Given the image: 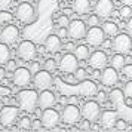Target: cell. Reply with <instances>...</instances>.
Masks as SVG:
<instances>
[{
    "mask_svg": "<svg viewBox=\"0 0 132 132\" xmlns=\"http://www.w3.org/2000/svg\"><path fill=\"white\" fill-rule=\"evenodd\" d=\"M19 117V108L15 105H6L0 111V123L5 128H12Z\"/></svg>",
    "mask_w": 132,
    "mask_h": 132,
    "instance_id": "obj_6",
    "label": "cell"
},
{
    "mask_svg": "<svg viewBox=\"0 0 132 132\" xmlns=\"http://www.w3.org/2000/svg\"><path fill=\"white\" fill-rule=\"evenodd\" d=\"M64 13H65V15H70V13H71V9H64Z\"/></svg>",
    "mask_w": 132,
    "mask_h": 132,
    "instance_id": "obj_51",
    "label": "cell"
},
{
    "mask_svg": "<svg viewBox=\"0 0 132 132\" xmlns=\"http://www.w3.org/2000/svg\"><path fill=\"white\" fill-rule=\"evenodd\" d=\"M37 52H39V54H43V52H46V49H45V46H40V48L37 49Z\"/></svg>",
    "mask_w": 132,
    "mask_h": 132,
    "instance_id": "obj_49",
    "label": "cell"
},
{
    "mask_svg": "<svg viewBox=\"0 0 132 132\" xmlns=\"http://www.w3.org/2000/svg\"><path fill=\"white\" fill-rule=\"evenodd\" d=\"M9 60H11V49H9V45L0 42V65H5Z\"/></svg>",
    "mask_w": 132,
    "mask_h": 132,
    "instance_id": "obj_25",
    "label": "cell"
},
{
    "mask_svg": "<svg viewBox=\"0 0 132 132\" xmlns=\"http://www.w3.org/2000/svg\"><path fill=\"white\" fill-rule=\"evenodd\" d=\"M56 104V96L52 90L49 89H43L40 94H37V107L45 110V108L54 107Z\"/></svg>",
    "mask_w": 132,
    "mask_h": 132,
    "instance_id": "obj_17",
    "label": "cell"
},
{
    "mask_svg": "<svg viewBox=\"0 0 132 132\" xmlns=\"http://www.w3.org/2000/svg\"><path fill=\"white\" fill-rule=\"evenodd\" d=\"M131 13H132V9H131V6H128V5H125V6H122V9L119 11L120 18H123V19L129 18V16H131Z\"/></svg>",
    "mask_w": 132,
    "mask_h": 132,
    "instance_id": "obj_30",
    "label": "cell"
},
{
    "mask_svg": "<svg viewBox=\"0 0 132 132\" xmlns=\"http://www.w3.org/2000/svg\"><path fill=\"white\" fill-rule=\"evenodd\" d=\"M5 73H6V68L0 65V79H3V77H5Z\"/></svg>",
    "mask_w": 132,
    "mask_h": 132,
    "instance_id": "obj_47",
    "label": "cell"
},
{
    "mask_svg": "<svg viewBox=\"0 0 132 132\" xmlns=\"http://www.w3.org/2000/svg\"><path fill=\"white\" fill-rule=\"evenodd\" d=\"M74 55H76V58L77 60H88V56H89V48L86 46V45H79L74 48Z\"/></svg>",
    "mask_w": 132,
    "mask_h": 132,
    "instance_id": "obj_26",
    "label": "cell"
},
{
    "mask_svg": "<svg viewBox=\"0 0 132 132\" xmlns=\"http://www.w3.org/2000/svg\"><path fill=\"white\" fill-rule=\"evenodd\" d=\"M85 39H86L88 45H90V46H101L102 42L105 40V34H104L102 28H100L98 25H94L89 30H86Z\"/></svg>",
    "mask_w": 132,
    "mask_h": 132,
    "instance_id": "obj_13",
    "label": "cell"
},
{
    "mask_svg": "<svg viewBox=\"0 0 132 132\" xmlns=\"http://www.w3.org/2000/svg\"><path fill=\"white\" fill-rule=\"evenodd\" d=\"M62 48V43H61V39L56 34H51V36L46 37L45 40V49L49 54H58Z\"/></svg>",
    "mask_w": 132,
    "mask_h": 132,
    "instance_id": "obj_22",
    "label": "cell"
},
{
    "mask_svg": "<svg viewBox=\"0 0 132 132\" xmlns=\"http://www.w3.org/2000/svg\"><path fill=\"white\" fill-rule=\"evenodd\" d=\"M40 120H37V122H34V123H31V126H34V128H40Z\"/></svg>",
    "mask_w": 132,
    "mask_h": 132,
    "instance_id": "obj_48",
    "label": "cell"
},
{
    "mask_svg": "<svg viewBox=\"0 0 132 132\" xmlns=\"http://www.w3.org/2000/svg\"><path fill=\"white\" fill-rule=\"evenodd\" d=\"M88 25L90 27H94V25H100V16L96 15V13H92L88 16Z\"/></svg>",
    "mask_w": 132,
    "mask_h": 132,
    "instance_id": "obj_33",
    "label": "cell"
},
{
    "mask_svg": "<svg viewBox=\"0 0 132 132\" xmlns=\"http://www.w3.org/2000/svg\"><path fill=\"white\" fill-rule=\"evenodd\" d=\"M125 61H126L125 60V55L117 52L116 55L111 56V67H114L116 70H119V68H122V67L125 65Z\"/></svg>",
    "mask_w": 132,
    "mask_h": 132,
    "instance_id": "obj_27",
    "label": "cell"
},
{
    "mask_svg": "<svg viewBox=\"0 0 132 132\" xmlns=\"http://www.w3.org/2000/svg\"><path fill=\"white\" fill-rule=\"evenodd\" d=\"M88 60H89V65L94 70H101V68H104V67L107 65V61H108L107 54L102 52V51H95V52L89 54Z\"/></svg>",
    "mask_w": 132,
    "mask_h": 132,
    "instance_id": "obj_18",
    "label": "cell"
},
{
    "mask_svg": "<svg viewBox=\"0 0 132 132\" xmlns=\"http://www.w3.org/2000/svg\"><path fill=\"white\" fill-rule=\"evenodd\" d=\"M19 37V30L16 25L9 24L3 27V30L0 31V42L6 43V45H13Z\"/></svg>",
    "mask_w": 132,
    "mask_h": 132,
    "instance_id": "obj_15",
    "label": "cell"
},
{
    "mask_svg": "<svg viewBox=\"0 0 132 132\" xmlns=\"http://www.w3.org/2000/svg\"><path fill=\"white\" fill-rule=\"evenodd\" d=\"M56 24H58V27H67V25L70 24V18H68V15H61L60 18L56 19Z\"/></svg>",
    "mask_w": 132,
    "mask_h": 132,
    "instance_id": "obj_32",
    "label": "cell"
},
{
    "mask_svg": "<svg viewBox=\"0 0 132 132\" xmlns=\"http://www.w3.org/2000/svg\"><path fill=\"white\" fill-rule=\"evenodd\" d=\"M24 2H33V0H24Z\"/></svg>",
    "mask_w": 132,
    "mask_h": 132,
    "instance_id": "obj_52",
    "label": "cell"
},
{
    "mask_svg": "<svg viewBox=\"0 0 132 132\" xmlns=\"http://www.w3.org/2000/svg\"><path fill=\"white\" fill-rule=\"evenodd\" d=\"M79 67V60L76 58V55L71 52H67L65 55H62L60 60V68L64 73H74V70Z\"/></svg>",
    "mask_w": 132,
    "mask_h": 132,
    "instance_id": "obj_16",
    "label": "cell"
},
{
    "mask_svg": "<svg viewBox=\"0 0 132 132\" xmlns=\"http://www.w3.org/2000/svg\"><path fill=\"white\" fill-rule=\"evenodd\" d=\"M123 94H125L126 98H132V80H129V82L125 85V88H123Z\"/></svg>",
    "mask_w": 132,
    "mask_h": 132,
    "instance_id": "obj_36",
    "label": "cell"
},
{
    "mask_svg": "<svg viewBox=\"0 0 132 132\" xmlns=\"http://www.w3.org/2000/svg\"><path fill=\"white\" fill-rule=\"evenodd\" d=\"M12 73H13L12 82L15 86H18V88H27L31 83L33 76H31V71L28 68H25V67H16Z\"/></svg>",
    "mask_w": 132,
    "mask_h": 132,
    "instance_id": "obj_8",
    "label": "cell"
},
{
    "mask_svg": "<svg viewBox=\"0 0 132 132\" xmlns=\"http://www.w3.org/2000/svg\"><path fill=\"white\" fill-rule=\"evenodd\" d=\"M82 129H90V122L89 120H83V123H82Z\"/></svg>",
    "mask_w": 132,
    "mask_h": 132,
    "instance_id": "obj_45",
    "label": "cell"
},
{
    "mask_svg": "<svg viewBox=\"0 0 132 132\" xmlns=\"http://www.w3.org/2000/svg\"><path fill=\"white\" fill-rule=\"evenodd\" d=\"M15 15H16V18H18L22 24H31V22H34L36 18H37L36 9H34V6L31 5L30 2H22V3H19L18 7H16V11H15Z\"/></svg>",
    "mask_w": 132,
    "mask_h": 132,
    "instance_id": "obj_4",
    "label": "cell"
},
{
    "mask_svg": "<svg viewBox=\"0 0 132 132\" xmlns=\"http://www.w3.org/2000/svg\"><path fill=\"white\" fill-rule=\"evenodd\" d=\"M62 48H64V51H67V52H73V51H74V48H76V45H74V43H71V42H68V43H65Z\"/></svg>",
    "mask_w": 132,
    "mask_h": 132,
    "instance_id": "obj_44",
    "label": "cell"
},
{
    "mask_svg": "<svg viewBox=\"0 0 132 132\" xmlns=\"http://www.w3.org/2000/svg\"><path fill=\"white\" fill-rule=\"evenodd\" d=\"M16 55H18L19 60L28 61V62L33 60H36V55H37L36 45L31 42V40H22L18 45V48H16Z\"/></svg>",
    "mask_w": 132,
    "mask_h": 132,
    "instance_id": "obj_5",
    "label": "cell"
},
{
    "mask_svg": "<svg viewBox=\"0 0 132 132\" xmlns=\"http://www.w3.org/2000/svg\"><path fill=\"white\" fill-rule=\"evenodd\" d=\"M123 5H128V6H132V0H123Z\"/></svg>",
    "mask_w": 132,
    "mask_h": 132,
    "instance_id": "obj_50",
    "label": "cell"
},
{
    "mask_svg": "<svg viewBox=\"0 0 132 132\" xmlns=\"http://www.w3.org/2000/svg\"><path fill=\"white\" fill-rule=\"evenodd\" d=\"M73 74H74V77H76V82L85 80V79L88 77V71H86V68H83V67H77Z\"/></svg>",
    "mask_w": 132,
    "mask_h": 132,
    "instance_id": "obj_29",
    "label": "cell"
},
{
    "mask_svg": "<svg viewBox=\"0 0 132 132\" xmlns=\"http://www.w3.org/2000/svg\"><path fill=\"white\" fill-rule=\"evenodd\" d=\"M55 68H56V61L54 58H49V60L45 61V70H48V71H55Z\"/></svg>",
    "mask_w": 132,
    "mask_h": 132,
    "instance_id": "obj_31",
    "label": "cell"
},
{
    "mask_svg": "<svg viewBox=\"0 0 132 132\" xmlns=\"http://www.w3.org/2000/svg\"><path fill=\"white\" fill-rule=\"evenodd\" d=\"M18 128L19 129H30L31 128V119L28 116H22V117H18Z\"/></svg>",
    "mask_w": 132,
    "mask_h": 132,
    "instance_id": "obj_28",
    "label": "cell"
},
{
    "mask_svg": "<svg viewBox=\"0 0 132 132\" xmlns=\"http://www.w3.org/2000/svg\"><path fill=\"white\" fill-rule=\"evenodd\" d=\"M61 2H67V0H61Z\"/></svg>",
    "mask_w": 132,
    "mask_h": 132,
    "instance_id": "obj_53",
    "label": "cell"
},
{
    "mask_svg": "<svg viewBox=\"0 0 132 132\" xmlns=\"http://www.w3.org/2000/svg\"><path fill=\"white\" fill-rule=\"evenodd\" d=\"M114 128L116 129H128V122L125 119H116V123H114Z\"/></svg>",
    "mask_w": 132,
    "mask_h": 132,
    "instance_id": "obj_35",
    "label": "cell"
},
{
    "mask_svg": "<svg viewBox=\"0 0 132 132\" xmlns=\"http://www.w3.org/2000/svg\"><path fill=\"white\" fill-rule=\"evenodd\" d=\"M65 83H76V77H74V74H73V73H67Z\"/></svg>",
    "mask_w": 132,
    "mask_h": 132,
    "instance_id": "obj_43",
    "label": "cell"
},
{
    "mask_svg": "<svg viewBox=\"0 0 132 132\" xmlns=\"http://www.w3.org/2000/svg\"><path fill=\"white\" fill-rule=\"evenodd\" d=\"M114 5L111 0H98L95 5V13L100 18H108L113 13Z\"/></svg>",
    "mask_w": 132,
    "mask_h": 132,
    "instance_id": "obj_20",
    "label": "cell"
},
{
    "mask_svg": "<svg viewBox=\"0 0 132 132\" xmlns=\"http://www.w3.org/2000/svg\"><path fill=\"white\" fill-rule=\"evenodd\" d=\"M73 9L77 15H85L90 9V0H74L73 2Z\"/></svg>",
    "mask_w": 132,
    "mask_h": 132,
    "instance_id": "obj_23",
    "label": "cell"
},
{
    "mask_svg": "<svg viewBox=\"0 0 132 132\" xmlns=\"http://www.w3.org/2000/svg\"><path fill=\"white\" fill-rule=\"evenodd\" d=\"M67 31H68V37H71L74 40H80L86 34V24L80 19H73L67 25Z\"/></svg>",
    "mask_w": 132,
    "mask_h": 132,
    "instance_id": "obj_14",
    "label": "cell"
},
{
    "mask_svg": "<svg viewBox=\"0 0 132 132\" xmlns=\"http://www.w3.org/2000/svg\"><path fill=\"white\" fill-rule=\"evenodd\" d=\"M60 122H61V116L55 108L49 107V108H45L42 111L40 123H42L43 128H46V129H54V128L58 126Z\"/></svg>",
    "mask_w": 132,
    "mask_h": 132,
    "instance_id": "obj_7",
    "label": "cell"
},
{
    "mask_svg": "<svg viewBox=\"0 0 132 132\" xmlns=\"http://www.w3.org/2000/svg\"><path fill=\"white\" fill-rule=\"evenodd\" d=\"M126 27H128V31L132 34V16L128 18V24H126Z\"/></svg>",
    "mask_w": 132,
    "mask_h": 132,
    "instance_id": "obj_46",
    "label": "cell"
},
{
    "mask_svg": "<svg viewBox=\"0 0 132 132\" xmlns=\"http://www.w3.org/2000/svg\"><path fill=\"white\" fill-rule=\"evenodd\" d=\"M80 108L74 104H68L62 108V113H61V122H64L65 125H74L80 120Z\"/></svg>",
    "mask_w": 132,
    "mask_h": 132,
    "instance_id": "obj_11",
    "label": "cell"
},
{
    "mask_svg": "<svg viewBox=\"0 0 132 132\" xmlns=\"http://www.w3.org/2000/svg\"><path fill=\"white\" fill-rule=\"evenodd\" d=\"M102 31H104V34L105 36H110V37H114L117 33H119V25L116 24V22H111V21H105L104 24H102Z\"/></svg>",
    "mask_w": 132,
    "mask_h": 132,
    "instance_id": "obj_24",
    "label": "cell"
},
{
    "mask_svg": "<svg viewBox=\"0 0 132 132\" xmlns=\"http://www.w3.org/2000/svg\"><path fill=\"white\" fill-rule=\"evenodd\" d=\"M119 116L116 113V110H105V111H101L100 114V122H101L102 128H114V123H116V119Z\"/></svg>",
    "mask_w": 132,
    "mask_h": 132,
    "instance_id": "obj_21",
    "label": "cell"
},
{
    "mask_svg": "<svg viewBox=\"0 0 132 132\" xmlns=\"http://www.w3.org/2000/svg\"><path fill=\"white\" fill-rule=\"evenodd\" d=\"M56 86L58 89L64 94V95H68V96H95L96 92H98V86H96L95 82L92 80H80L79 85H73V83H65L62 80H56Z\"/></svg>",
    "mask_w": 132,
    "mask_h": 132,
    "instance_id": "obj_1",
    "label": "cell"
},
{
    "mask_svg": "<svg viewBox=\"0 0 132 132\" xmlns=\"http://www.w3.org/2000/svg\"><path fill=\"white\" fill-rule=\"evenodd\" d=\"M11 3H12V0H0V11H6V9H9Z\"/></svg>",
    "mask_w": 132,
    "mask_h": 132,
    "instance_id": "obj_41",
    "label": "cell"
},
{
    "mask_svg": "<svg viewBox=\"0 0 132 132\" xmlns=\"http://www.w3.org/2000/svg\"><path fill=\"white\" fill-rule=\"evenodd\" d=\"M0 105H2V100H0Z\"/></svg>",
    "mask_w": 132,
    "mask_h": 132,
    "instance_id": "obj_54",
    "label": "cell"
},
{
    "mask_svg": "<svg viewBox=\"0 0 132 132\" xmlns=\"http://www.w3.org/2000/svg\"><path fill=\"white\" fill-rule=\"evenodd\" d=\"M18 105L21 110H24L27 113H33L37 107V94L33 89H22L16 95Z\"/></svg>",
    "mask_w": 132,
    "mask_h": 132,
    "instance_id": "obj_3",
    "label": "cell"
},
{
    "mask_svg": "<svg viewBox=\"0 0 132 132\" xmlns=\"http://www.w3.org/2000/svg\"><path fill=\"white\" fill-rule=\"evenodd\" d=\"M108 98L113 104V107L116 108V113L119 117L125 119L126 122H132V107L126 102L125 100V94L122 89H113L108 94Z\"/></svg>",
    "mask_w": 132,
    "mask_h": 132,
    "instance_id": "obj_2",
    "label": "cell"
},
{
    "mask_svg": "<svg viewBox=\"0 0 132 132\" xmlns=\"http://www.w3.org/2000/svg\"><path fill=\"white\" fill-rule=\"evenodd\" d=\"M122 71H123V74H125L126 77H131L132 79V64L123 65V67H122Z\"/></svg>",
    "mask_w": 132,
    "mask_h": 132,
    "instance_id": "obj_39",
    "label": "cell"
},
{
    "mask_svg": "<svg viewBox=\"0 0 132 132\" xmlns=\"http://www.w3.org/2000/svg\"><path fill=\"white\" fill-rule=\"evenodd\" d=\"M31 80H33L34 86L40 90L49 89L54 85V77H52L51 71H48V70H39L37 73H34V77Z\"/></svg>",
    "mask_w": 132,
    "mask_h": 132,
    "instance_id": "obj_10",
    "label": "cell"
},
{
    "mask_svg": "<svg viewBox=\"0 0 132 132\" xmlns=\"http://www.w3.org/2000/svg\"><path fill=\"white\" fill-rule=\"evenodd\" d=\"M101 83L104 86H114V85L117 83V80H119V74H117V70L114 68V67H104V70H102L101 76Z\"/></svg>",
    "mask_w": 132,
    "mask_h": 132,
    "instance_id": "obj_19",
    "label": "cell"
},
{
    "mask_svg": "<svg viewBox=\"0 0 132 132\" xmlns=\"http://www.w3.org/2000/svg\"><path fill=\"white\" fill-rule=\"evenodd\" d=\"M5 68H6V71H13V70L16 68V61L11 58V60L6 62V67H5Z\"/></svg>",
    "mask_w": 132,
    "mask_h": 132,
    "instance_id": "obj_40",
    "label": "cell"
},
{
    "mask_svg": "<svg viewBox=\"0 0 132 132\" xmlns=\"http://www.w3.org/2000/svg\"><path fill=\"white\" fill-rule=\"evenodd\" d=\"M113 48L116 52L126 55L132 48V39L126 33H120V34L117 33L114 36V40H113Z\"/></svg>",
    "mask_w": 132,
    "mask_h": 132,
    "instance_id": "obj_12",
    "label": "cell"
},
{
    "mask_svg": "<svg viewBox=\"0 0 132 132\" xmlns=\"http://www.w3.org/2000/svg\"><path fill=\"white\" fill-rule=\"evenodd\" d=\"M12 21V13L7 11H2L0 12V22H9Z\"/></svg>",
    "mask_w": 132,
    "mask_h": 132,
    "instance_id": "obj_34",
    "label": "cell"
},
{
    "mask_svg": "<svg viewBox=\"0 0 132 132\" xmlns=\"http://www.w3.org/2000/svg\"><path fill=\"white\" fill-rule=\"evenodd\" d=\"M56 36L60 37L61 40H62V39H67V37H68V31H67V27H58Z\"/></svg>",
    "mask_w": 132,
    "mask_h": 132,
    "instance_id": "obj_37",
    "label": "cell"
},
{
    "mask_svg": "<svg viewBox=\"0 0 132 132\" xmlns=\"http://www.w3.org/2000/svg\"><path fill=\"white\" fill-rule=\"evenodd\" d=\"M31 62V65H30V68H28V70H30L31 71V74H34V73H37L39 71V70H40V62H39V61H30Z\"/></svg>",
    "mask_w": 132,
    "mask_h": 132,
    "instance_id": "obj_38",
    "label": "cell"
},
{
    "mask_svg": "<svg viewBox=\"0 0 132 132\" xmlns=\"http://www.w3.org/2000/svg\"><path fill=\"white\" fill-rule=\"evenodd\" d=\"M96 98H98L100 102H104L105 100H107V94H105L104 90H98V92H96Z\"/></svg>",
    "mask_w": 132,
    "mask_h": 132,
    "instance_id": "obj_42",
    "label": "cell"
},
{
    "mask_svg": "<svg viewBox=\"0 0 132 132\" xmlns=\"http://www.w3.org/2000/svg\"><path fill=\"white\" fill-rule=\"evenodd\" d=\"M80 114L83 116V119L89 120V122H96L101 114V107L96 101H86L80 110Z\"/></svg>",
    "mask_w": 132,
    "mask_h": 132,
    "instance_id": "obj_9",
    "label": "cell"
}]
</instances>
